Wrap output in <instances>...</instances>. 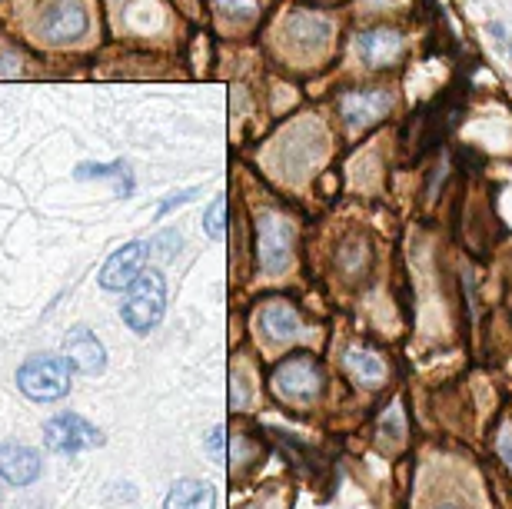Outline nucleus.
Here are the masks:
<instances>
[{
    "label": "nucleus",
    "mask_w": 512,
    "mask_h": 509,
    "mask_svg": "<svg viewBox=\"0 0 512 509\" xmlns=\"http://www.w3.org/2000/svg\"><path fill=\"white\" fill-rule=\"evenodd\" d=\"M70 383H74V366H70L67 356L37 353V356H27L17 370L20 393L37 403H54L60 396H67Z\"/></svg>",
    "instance_id": "f257e3e1"
},
{
    "label": "nucleus",
    "mask_w": 512,
    "mask_h": 509,
    "mask_svg": "<svg viewBox=\"0 0 512 509\" xmlns=\"http://www.w3.org/2000/svg\"><path fill=\"white\" fill-rule=\"evenodd\" d=\"M167 310V280L160 270H143L137 280L127 287L124 300V323L133 333H150L163 320Z\"/></svg>",
    "instance_id": "f03ea898"
},
{
    "label": "nucleus",
    "mask_w": 512,
    "mask_h": 509,
    "mask_svg": "<svg viewBox=\"0 0 512 509\" xmlns=\"http://www.w3.org/2000/svg\"><path fill=\"white\" fill-rule=\"evenodd\" d=\"M34 30L40 34V40H47L54 47L77 44L90 30L87 4L84 0H47L34 20Z\"/></svg>",
    "instance_id": "7ed1b4c3"
},
{
    "label": "nucleus",
    "mask_w": 512,
    "mask_h": 509,
    "mask_svg": "<svg viewBox=\"0 0 512 509\" xmlns=\"http://www.w3.org/2000/svg\"><path fill=\"white\" fill-rule=\"evenodd\" d=\"M293 240H296V227L283 213L266 210L256 220V250H260V270L276 277V273L290 270L293 263Z\"/></svg>",
    "instance_id": "20e7f679"
},
{
    "label": "nucleus",
    "mask_w": 512,
    "mask_h": 509,
    "mask_svg": "<svg viewBox=\"0 0 512 509\" xmlns=\"http://www.w3.org/2000/svg\"><path fill=\"white\" fill-rule=\"evenodd\" d=\"M44 443L47 450H54L60 456H74L80 450H94V446L104 443V436L80 413H57L44 426Z\"/></svg>",
    "instance_id": "39448f33"
},
{
    "label": "nucleus",
    "mask_w": 512,
    "mask_h": 509,
    "mask_svg": "<svg viewBox=\"0 0 512 509\" xmlns=\"http://www.w3.org/2000/svg\"><path fill=\"white\" fill-rule=\"evenodd\" d=\"M273 390L290 403H310L323 390V373L310 356H290L273 370Z\"/></svg>",
    "instance_id": "423d86ee"
},
{
    "label": "nucleus",
    "mask_w": 512,
    "mask_h": 509,
    "mask_svg": "<svg viewBox=\"0 0 512 509\" xmlns=\"http://www.w3.org/2000/svg\"><path fill=\"white\" fill-rule=\"evenodd\" d=\"M150 257V243H124L120 250H114L100 270V287L104 290H127L133 280L143 273V263Z\"/></svg>",
    "instance_id": "0eeeda50"
},
{
    "label": "nucleus",
    "mask_w": 512,
    "mask_h": 509,
    "mask_svg": "<svg viewBox=\"0 0 512 509\" xmlns=\"http://www.w3.org/2000/svg\"><path fill=\"white\" fill-rule=\"evenodd\" d=\"M44 463L34 446L24 443H0V480L10 486H30L40 480Z\"/></svg>",
    "instance_id": "6e6552de"
},
{
    "label": "nucleus",
    "mask_w": 512,
    "mask_h": 509,
    "mask_svg": "<svg viewBox=\"0 0 512 509\" xmlns=\"http://www.w3.org/2000/svg\"><path fill=\"white\" fill-rule=\"evenodd\" d=\"M330 34H333V24L323 14H316V10H296V14L286 20V40H290V47L300 50V54L323 50Z\"/></svg>",
    "instance_id": "1a4fd4ad"
},
{
    "label": "nucleus",
    "mask_w": 512,
    "mask_h": 509,
    "mask_svg": "<svg viewBox=\"0 0 512 509\" xmlns=\"http://www.w3.org/2000/svg\"><path fill=\"white\" fill-rule=\"evenodd\" d=\"M64 356L70 360V366H74L77 373H84V376H97V373L107 370V350H104V343H100L87 327H77V330L67 333Z\"/></svg>",
    "instance_id": "9d476101"
},
{
    "label": "nucleus",
    "mask_w": 512,
    "mask_h": 509,
    "mask_svg": "<svg viewBox=\"0 0 512 509\" xmlns=\"http://www.w3.org/2000/svg\"><path fill=\"white\" fill-rule=\"evenodd\" d=\"M393 107L389 90H350L340 97V114L350 127H370Z\"/></svg>",
    "instance_id": "9b49d317"
},
{
    "label": "nucleus",
    "mask_w": 512,
    "mask_h": 509,
    "mask_svg": "<svg viewBox=\"0 0 512 509\" xmlns=\"http://www.w3.org/2000/svg\"><path fill=\"white\" fill-rule=\"evenodd\" d=\"M356 54L366 67H386L403 54V37L389 27H373V30H363L356 37Z\"/></svg>",
    "instance_id": "f8f14e48"
},
{
    "label": "nucleus",
    "mask_w": 512,
    "mask_h": 509,
    "mask_svg": "<svg viewBox=\"0 0 512 509\" xmlns=\"http://www.w3.org/2000/svg\"><path fill=\"white\" fill-rule=\"evenodd\" d=\"M260 327L273 343H290L303 333V320L290 303L273 300V303H266L263 313H260Z\"/></svg>",
    "instance_id": "ddd939ff"
},
{
    "label": "nucleus",
    "mask_w": 512,
    "mask_h": 509,
    "mask_svg": "<svg viewBox=\"0 0 512 509\" xmlns=\"http://www.w3.org/2000/svg\"><path fill=\"white\" fill-rule=\"evenodd\" d=\"M217 503V493H213L210 483L203 480H180L173 483V490L163 500V509H213Z\"/></svg>",
    "instance_id": "4468645a"
},
{
    "label": "nucleus",
    "mask_w": 512,
    "mask_h": 509,
    "mask_svg": "<svg viewBox=\"0 0 512 509\" xmlns=\"http://www.w3.org/2000/svg\"><path fill=\"white\" fill-rule=\"evenodd\" d=\"M346 370L366 386H380L386 380V366H383L380 356L370 353V350H360V346L346 350Z\"/></svg>",
    "instance_id": "2eb2a0df"
},
{
    "label": "nucleus",
    "mask_w": 512,
    "mask_h": 509,
    "mask_svg": "<svg viewBox=\"0 0 512 509\" xmlns=\"http://www.w3.org/2000/svg\"><path fill=\"white\" fill-rule=\"evenodd\" d=\"M90 177H117V180H124L127 187H133V180L127 177L124 164H84V167H77V180H90Z\"/></svg>",
    "instance_id": "dca6fc26"
},
{
    "label": "nucleus",
    "mask_w": 512,
    "mask_h": 509,
    "mask_svg": "<svg viewBox=\"0 0 512 509\" xmlns=\"http://www.w3.org/2000/svg\"><path fill=\"white\" fill-rule=\"evenodd\" d=\"M223 210H227V203H223V197H213V203L207 207V213H203V227H207V233L213 240L223 237Z\"/></svg>",
    "instance_id": "f3484780"
},
{
    "label": "nucleus",
    "mask_w": 512,
    "mask_h": 509,
    "mask_svg": "<svg viewBox=\"0 0 512 509\" xmlns=\"http://www.w3.org/2000/svg\"><path fill=\"white\" fill-rule=\"evenodd\" d=\"M180 250V233L177 230H163L157 240L150 243V253H157L160 260H173Z\"/></svg>",
    "instance_id": "a211bd4d"
},
{
    "label": "nucleus",
    "mask_w": 512,
    "mask_h": 509,
    "mask_svg": "<svg viewBox=\"0 0 512 509\" xmlns=\"http://www.w3.org/2000/svg\"><path fill=\"white\" fill-rule=\"evenodd\" d=\"M256 7H260V0H217V10L233 17H250Z\"/></svg>",
    "instance_id": "6ab92c4d"
},
{
    "label": "nucleus",
    "mask_w": 512,
    "mask_h": 509,
    "mask_svg": "<svg viewBox=\"0 0 512 509\" xmlns=\"http://www.w3.org/2000/svg\"><path fill=\"white\" fill-rule=\"evenodd\" d=\"M489 34H493V44H496V47L503 50V54L512 60V37H509V30L496 20V24H489Z\"/></svg>",
    "instance_id": "aec40b11"
},
{
    "label": "nucleus",
    "mask_w": 512,
    "mask_h": 509,
    "mask_svg": "<svg viewBox=\"0 0 512 509\" xmlns=\"http://www.w3.org/2000/svg\"><path fill=\"white\" fill-rule=\"evenodd\" d=\"M496 450L512 470V423H503V433H499V440H496Z\"/></svg>",
    "instance_id": "412c9836"
},
{
    "label": "nucleus",
    "mask_w": 512,
    "mask_h": 509,
    "mask_svg": "<svg viewBox=\"0 0 512 509\" xmlns=\"http://www.w3.org/2000/svg\"><path fill=\"white\" fill-rule=\"evenodd\" d=\"M197 193H200V190H180V193H173L170 200H163V203H160V217H163V213H170L173 207H183V203H190L193 197H197Z\"/></svg>",
    "instance_id": "4be33fe9"
},
{
    "label": "nucleus",
    "mask_w": 512,
    "mask_h": 509,
    "mask_svg": "<svg viewBox=\"0 0 512 509\" xmlns=\"http://www.w3.org/2000/svg\"><path fill=\"white\" fill-rule=\"evenodd\" d=\"M383 433H393V436H399L403 433V420H399V406H393L386 416H383Z\"/></svg>",
    "instance_id": "5701e85b"
},
{
    "label": "nucleus",
    "mask_w": 512,
    "mask_h": 509,
    "mask_svg": "<svg viewBox=\"0 0 512 509\" xmlns=\"http://www.w3.org/2000/svg\"><path fill=\"white\" fill-rule=\"evenodd\" d=\"M17 70H20V67H14V57H4V60H0V74H7V77H10V74H17Z\"/></svg>",
    "instance_id": "b1692460"
},
{
    "label": "nucleus",
    "mask_w": 512,
    "mask_h": 509,
    "mask_svg": "<svg viewBox=\"0 0 512 509\" xmlns=\"http://www.w3.org/2000/svg\"><path fill=\"white\" fill-rule=\"evenodd\" d=\"M220 446H223V430H213V440H210V450H213V453H220Z\"/></svg>",
    "instance_id": "393cba45"
},
{
    "label": "nucleus",
    "mask_w": 512,
    "mask_h": 509,
    "mask_svg": "<svg viewBox=\"0 0 512 509\" xmlns=\"http://www.w3.org/2000/svg\"><path fill=\"white\" fill-rule=\"evenodd\" d=\"M439 509H459V506H439Z\"/></svg>",
    "instance_id": "a878e982"
}]
</instances>
